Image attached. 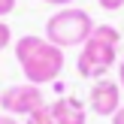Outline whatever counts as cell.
I'll return each mask as SVG.
<instances>
[{
	"label": "cell",
	"instance_id": "2",
	"mask_svg": "<svg viewBox=\"0 0 124 124\" xmlns=\"http://www.w3.org/2000/svg\"><path fill=\"white\" fill-rule=\"evenodd\" d=\"M118 42H121V30L112 24H97L94 33L88 36V42L82 46L76 61V73L82 79H106V73L118 64Z\"/></svg>",
	"mask_w": 124,
	"mask_h": 124
},
{
	"label": "cell",
	"instance_id": "10",
	"mask_svg": "<svg viewBox=\"0 0 124 124\" xmlns=\"http://www.w3.org/2000/svg\"><path fill=\"white\" fill-rule=\"evenodd\" d=\"M12 9H15V0H0V18H3V15H9Z\"/></svg>",
	"mask_w": 124,
	"mask_h": 124
},
{
	"label": "cell",
	"instance_id": "14",
	"mask_svg": "<svg viewBox=\"0 0 124 124\" xmlns=\"http://www.w3.org/2000/svg\"><path fill=\"white\" fill-rule=\"evenodd\" d=\"M112 124H124V106H121V109H118V112H115V115H112Z\"/></svg>",
	"mask_w": 124,
	"mask_h": 124
},
{
	"label": "cell",
	"instance_id": "12",
	"mask_svg": "<svg viewBox=\"0 0 124 124\" xmlns=\"http://www.w3.org/2000/svg\"><path fill=\"white\" fill-rule=\"evenodd\" d=\"M118 85H121V91H124V58L118 61Z\"/></svg>",
	"mask_w": 124,
	"mask_h": 124
},
{
	"label": "cell",
	"instance_id": "9",
	"mask_svg": "<svg viewBox=\"0 0 124 124\" xmlns=\"http://www.w3.org/2000/svg\"><path fill=\"white\" fill-rule=\"evenodd\" d=\"M97 3H100V9L115 12V9H121V6H124V0H97Z\"/></svg>",
	"mask_w": 124,
	"mask_h": 124
},
{
	"label": "cell",
	"instance_id": "8",
	"mask_svg": "<svg viewBox=\"0 0 124 124\" xmlns=\"http://www.w3.org/2000/svg\"><path fill=\"white\" fill-rule=\"evenodd\" d=\"M9 39H12V27L3 21V18H0V52H3V48L9 46Z\"/></svg>",
	"mask_w": 124,
	"mask_h": 124
},
{
	"label": "cell",
	"instance_id": "11",
	"mask_svg": "<svg viewBox=\"0 0 124 124\" xmlns=\"http://www.w3.org/2000/svg\"><path fill=\"white\" fill-rule=\"evenodd\" d=\"M0 124H21V121H18L15 115H6V112H3V115H0Z\"/></svg>",
	"mask_w": 124,
	"mask_h": 124
},
{
	"label": "cell",
	"instance_id": "3",
	"mask_svg": "<svg viewBox=\"0 0 124 124\" xmlns=\"http://www.w3.org/2000/svg\"><path fill=\"white\" fill-rule=\"evenodd\" d=\"M94 18L79 6H64L58 9L52 18L46 21V39L54 42L58 48H70V46H85L88 36L94 33Z\"/></svg>",
	"mask_w": 124,
	"mask_h": 124
},
{
	"label": "cell",
	"instance_id": "6",
	"mask_svg": "<svg viewBox=\"0 0 124 124\" xmlns=\"http://www.w3.org/2000/svg\"><path fill=\"white\" fill-rule=\"evenodd\" d=\"M48 124H88V109L79 97H58L48 103Z\"/></svg>",
	"mask_w": 124,
	"mask_h": 124
},
{
	"label": "cell",
	"instance_id": "13",
	"mask_svg": "<svg viewBox=\"0 0 124 124\" xmlns=\"http://www.w3.org/2000/svg\"><path fill=\"white\" fill-rule=\"evenodd\" d=\"M42 3H52V6H61L64 9V6H73V0H42Z\"/></svg>",
	"mask_w": 124,
	"mask_h": 124
},
{
	"label": "cell",
	"instance_id": "4",
	"mask_svg": "<svg viewBox=\"0 0 124 124\" xmlns=\"http://www.w3.org/2000/svg\"><path fill=\"white\" fill-rule=\"evenodd\" d=\"M39 106H46V97H42V88L39 85H12V88H6L3 94H0V109H3L6 115H24L27 118L30 112H36Z\"/></svg>",
	"mask_w": 124,
	"mask_h": 124
},
{
	"label": "cell",
	"instance_id": "5",
	"mask_svg": "<svg viewBox=\"0 0 124 124\" xmlns=\"http://www.w3.org/2000/svg\"><path fill=\"white\" fill-rule=\"evenodd\" d=\"M88 106L94 115H103V118H112L115 112L121 109V85L112 82V79H97L91 85V94H88Z\"/></svg>",
	"mask_w": 124,
	"mask_h": 124
},
{
	"label": "cell",
	"instance_id": "7",
	"mask_svg": "<svg viewBox=\"0 0 124 124\" xmlns=\"http://www.w3.org/2000/svg\"><path fill=\"white\" fill-rule=\"evenodd\" d=\"M24 124H48V103H46V106H39L36 112H30Z\"/></svg>",
	"mask_w": 124,
	"mask_h": 124
},
{
	"label": "cell",
	"instance_id": "1",
	"mask_svg": "<svg viewBox=\"0 0 124 124\" xmlns=\"http://www.w3.org/2000/svg\"><path fill=\"white\" fill-rule=\"evenodd\" d=\"M15 61L30 85H52L64 70V48L39 36H21L15 39Z\"/></svg>",
	"mask_w": 124,
	"mask_h": 124
}]
</instances>
